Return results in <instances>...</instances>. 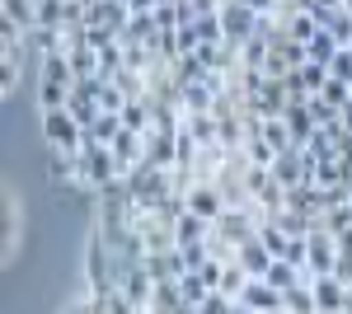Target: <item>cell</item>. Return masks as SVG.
<instances>
[{"label":"cell","instance_id":"obj_23","mask_svg":"<svg viewBox=\"0 0 352 314\" xmlns=\"http://www.w3.org/2000/svg\"><path fill=\"white\" fill-rule=\"evenodd\" d=\"M155 5H160V0H127V10H132V14H151Z\"/></svg>","mask_w":352,"mask_h":314},{"label":"cell","instance_id":"obj_22","mask_svg":"<svg viewBox=\"0 0 352 314\" xmlns=\"http://www.w3.org/2000/svg\"><path fill=\"white\" fill-rule=\"evenodd\" d=\"M61 314H99V305H94V295H85V300H76V305H66Z\"/></svg>","mask_w":352,"mask_h":314},{"label":"cell","instance_id":"obj_17","mask_svg":"<svg viewBox=\"0 0 352 314\" xmlns=\"http://www.w3.org/2000/svg\"><path fill=\"white\" fill-rule=\"evenodd\" d=\"M0 14L19 19L24 28H38V0H0Z\"/></svg>","mask_w":352,"mask_h":314},{"label":"cell","instance_id":"obj_5","mask_svg":"<svg viewBox=\"0 0 352 314\" xmlns=\"http://www.w3.org/2000/svg\"><path fill=\"white\" fill-rule=\"evenodd\" d=\"M310 291H315V300H320V314H343V310H348L352 287H348V282H338L333 272H320V277H310Z\"/></svg>","mask_w":352,"mask_h":314},{"label":"cell","instance_id":"obj_19","mask_svg":"<svg viewBox=\"0 0 352 314\" xmlns=\"http://www.w3.org/2000/svg\"><path fill=\"white\" fill-rule=\"evenodd\" d=\"M324 80H329L324 61H305V66H300V85H305V94H320V89H324Z\"/></svg>","mask_w":352,"mask_h":314},{"label":"cell","instance_id":"obj_4","mask_svg":"<svg viewBox=\"0 0 352 314\" xmlns=\"http://www.w3.org/2000/svg\"><path fill=\"white\" fill-rule=\"evenodd\" d=\"M333 262H338V235L324 230V225H315L310 239H305V277L333 272Z\"/></svg>","mask_w":352,"mask_h":314},{"label":"cell","instance_id":"obj_14","mask_svg":"<svg viewBox=\"0 0 352 314\" xmlns=\"http://www.w3.org/2000/svg\"><path fill=\"white\" fill-rule=\"evenodd\" d=\"M179 291H184V305H192V310H202L207 295H212V287H207L202 272H184V277H179Z\"/></svg>","mask_w":352,"mask_h":314},{"label":"cell","instance_id":"obj_2","mask_svg":"<svg viewBox=\"0 0 352 314\" xmlns=\"http://www.w3.org/2000/svg\"><path fill=\"white\" fill-rule=\"evenodd\" d=\"M80 117L71 108H43V141L47 146H61V150H80Z\"/></svg>","mask_w":352,"mask_h":314},{"label":"cell","instance_id":"obj_21","mask_svg":"<svg viewBox=\"0 0 352 314\" xmlns=\"http://www.w3.org/2000/svg\"><path fill=\"white\" fill-rule=\"evenodd\" d=\"M329 76H338V80L352 85V47H338V56L329 61Z\"/></svg>","mask_w":352,"mask_h":314},{"label":"cell","instance_id":"obj_20","mask_svg":"<svg viewBox=\"0 0 352 314\" xmlns=\"http://www.w3.org/2000/svg\"><path fill=\"white\" fill-rule=\"evenodd\" d=\"M38 99H43V108H66V104H71V85H56V80H43Z\"/></svg>","mask_w":352,"mask_h":314},{"label":"cell","instance_id":"obj_10","mask_svg":"<svg viewBox=\"0 0 352 314\" xmlns=\"http://www.w3.org/2000/svg\"><path fill=\"white\" fill-rule=\"evenodd\" d=\"M258 136H263L268 146H277V150H292V146H296V136H292V127H287V117H258Z\"/></svg>","mask_w":352,"mask_h":314},{"label":"cell","instance_id":"obj_12","mask_svg":"<svg viewBox=\"0 0 352 314\" xmlns=\"http://www.w3.org/2000/svg\"><path fill=\"white\" fill-rule=\"evenodd\" d=\"M282 305H287L292 314H320V300H315L310 282H296L292 291H282Z\"/></svg>","mask_w":352,"mask_h":314},{"label":"cell","instance_id":"obj_28","mask_svg":"<svg viewBox=\"0 0 352 314\" xmlns=\"http://www.w3.org/2000/svg\"><path fill=\"white\" fill-rule=\"evenodd\" d=\"M343 10H348V14H352V0H343Z\"/></svg>","mask_w":352,"mask_h":314},{"label":"cell","instance_id":"obj_13","mask_svg":"<svg viewBox=\"0 0 352 314\" xmlns=\"http://www.w3.org/2000/svg\"><path fill=\"white\" fill-rule=\"evenodd\" d=\"M268 282H272L277 291H292L296 282H310V277H305V267H296V262L272 258V267H268Z\"/></svg>","mask_w":352,"mask_h":314},{"label":"cell","instance_id":"obj_11","mask_svg":"<svg viewBox=\"0 0 352 314\" xmlns=\"http://www.w3.org/2000/svg\"><path fill=\"white\" fill-rule=\"evenodd\" d=\"M38 66H43V80H56V85H76V66H71V52L38 56Z\"/></svg>","mask_w":352,"mask_h":314},{"label":"cell","instance_id":"obj_26","mask_svg":"<svg viewBox=\"0 0 352 314\" xmlns=\"http://www.w3.org/2000/svg\"><path fill=\"white\" fill-rule=\"evenodd\" d=\"M315 5H324V10H338V5H343V0H315Z\"/></svg>","mask_w":352,"mask_h":314},{"label":"cell","instance_id":"obj_24","mask_svg":"<svg viewBox=\"0 0 352 314\" xmlns=\"http://www.w3.org/2000/svg\"><path fill=\"white\" fill-rule=\"evenodd\" d=\"M244 5H254L258 14H277V5H282V0H244Z\"/></svg>","mask_w":352,"mask_h":314},{"label":"cell","instance_id":"obj_8","mask_svg":"<svg viewBox=\"0 0 352 314\" xmlns=\"http://www.w3.org/2000/svg\"><path fill=\"white\" fill-rule=\"evenodd\" d=\"M188 207L197 211V216H207V221H217L221 211H226V197H221L217 183H192L188 188Z\"/></svg>","mask_w":352,"mask_h":314},{"label":"cell","instance_id":"obj_29","mask_svg":"<svg viewBox=\"0 0 352 314\" xmlns=\"http://www.w3.org/2000/svg\"><path fill=\"white\" fill-rule=\"evenodd\" d=\"M343 314H352V310H343Z\"/></svg>","mask_w":352,"mask_h":314},{"label":"cell","instance_id":"obj_16","mask_svg":"<svg viewBox=\"0 0 352 314\" xmlns=\"http://www.w3.org/2000/svg\"><path fill=\"white\" fill-rule=\"evenodd\" d=\"M244 282H249V272H244L240 267V258L235 262H226V272H221V295H226V300H240V291H244Z\"/></svg>","mask_w":352,"mask_h":314},{"label":"cell","instance_id":"obj_9","mask_svg":"<svg viewBox=\"0 0 352 314\" xmlns=\"http://www.w3.org/2000/svg\"><path fill=\"white\" fill-rule=\"evenodd\" d=\"M174 230H179V244H197V239L212 235V221H207V216H197L192 207H184L179 216H174Z\"/></svg>","mask_w":352,"mask_h":314},{"label":"cell","instance_id":"obj_6","mask_svg":"<svg viewBox=\"0 0 352 314\" xmlns=\"http://www.w3.org/2000/svg\"><path fill=\"white\" fill-rule=\"evenodd\" d=\"M240 305H249L254 314H268V310H282V291L272 287L268 277H249L240 291Z\"/></svg>","mask_w":352,"mask_h":314},{"label":"cell","instance_id":"obj_1","mask_svg":"<svg viewBox=\"0 0 352 314\" xmlns=\"http://www.w3.org/2000/svg\"><path fill=\"white\" fill-rule=\"evenodd\" d=\"M127 188H132V202L136 207H164L179 183H174V169H164V164H151V159H141L127 169Z\"/></svg>","mask_w":352,"mask_h":314},{"label":"cell","instance_id":"obj_3","mask_svg":"<svg viewBox=\"0 0 352 314\" xmlns=\"http://www.w3.org/2000/svg\"><path fill=\"white\" fill-rule=\"evenodd\" d=\"M217 19H221V33H226L230 43H249V38L258 33V19H263V14H258L254 5H244V0H226Z\"/></svg>","mask_w":352,"mask_h":314},{"label":"cell","instance_id":"obj_15","mask_svg":"<svg viewBox=\"0 0 352 314\" xmlns=\"http://www.w3.org/2000/svg\"><path fill=\"white\" fill-rule=\"evenodd\" d=\"M338 47H343V43H338V38H333V33H329V28H320V33H315V38H310V43H305V56H310V61H333V56H338Z\"/></svg>","mask_w":352,"mask_h":314},{"label":"cell","instance_id":"obj_30","mask_svg":"<svg viewBox=\"0 0 352 314\" xmlns=\"http://www.w3.org/2000/svg\"><path fill=\"white\" fill-rule=\"evenodd\" d=\"M348 47H352V43H348Z\"/></svg>","mask_w":352,"mask_h":314},{"label":"cell","instance_id":"obj_7","mask_svg":"<svg viewBox=\"0 0 352 314\" xmlns=\"http://www.w3.org/2000/svg\"><path fill=\"white\" fill-rule=\"evenodd\" d=\"M235 258H240V267L249 272V277H268L272 249H268V244H263L258 235H254V239H244V244H240V254H235Z\"/></svg>","mask_w":352,"mask_h":314},{"label":"cell","instance_id":"obj_25","mask_svg":"<svg viewBox=\"0 0 352 314\" xmlns=\"http://www.w3.org/2000/svg\"><path fill=\"white\" fill-rule=\"evenodd\" d=\"M226 314H254V310H249V305H240V300H230V305H226Z\"/></svg>","mask_w":352,"mask_h":314},{"label":"cell","instance_id":"obj_18","mask_svg":"<svg viewBox=\"0 0 352 314\" xmlns=\"http://www.w3.org/2000/svg\"><path fill=\"white\" fill-rule=\"evenodd\" d=\"M19 249V202H14V192L5 197V254H14Z\"/></svg>","mask_w":352,"mask_h":314},{"label":"cell","instance_id":"obj_27","mask_svg":"<svg viewBox=\"0 0 352 314\" xmlns=\"http://www.w3.org/2000/svg\"><path fill=\"white\" fill-rule=\"evenodd\" d=\"M268 314H292V310H287V305H282V310H268Z\"/></svg>","mask_w":352,"mask_h":314}]
</instances>
